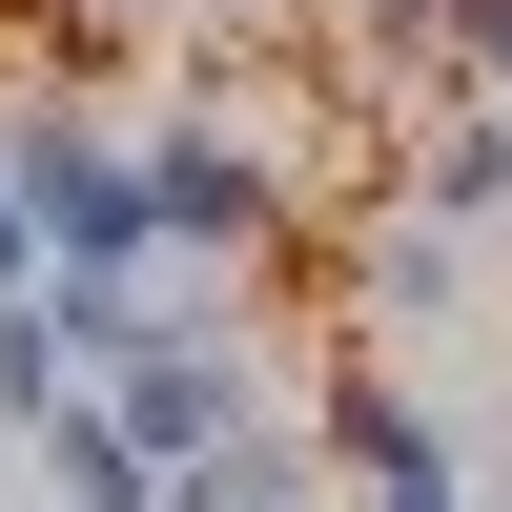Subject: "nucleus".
I'll return each mask as SVG.
<instances>
[{
	"label": "nucleus",
	"instance_id": "9d476101",
	"mask_svg": "<svg viewBox=\"0 0 512 512\" xmlns=\"http://www.w3.org/2000/svg\"><path fill=\"white\" fill-rule=\"evenodd\" d=\"M21 287H41V246H21V185H0V308H21Z\"/></svg>",
	"mask_w": 512,
	"mask_h": 512
},
{
	"label": "nucleus",
	"instance_id": "20e7f679",
	"mask_svg": "<svg viewBox=\"0 0 512 512\" xmlns=\"http://www.w3.org/2000/svg\"><path fill=\"white\" fill-rule=\"evenodd\" d=\"M328 451H349V472H369V512H472V492H451V431H431V410L390 390V369H369V390L328 410Z\"/></svg>",
	"mask_w": 512,
	"mask_h": 512
},
{
	"label": "nucleus",
	"instance_id": "f257e3e1",
	"mask_svg": "<svg viewBox=\"0 0 512 512\" xmlns=\"http://www.w3.org/2000/svg\"><path fill=\"white\" fill-rule=\"evenodd\" d=\"M0 185H21L41 287H144V185H123V123H82L62 82H41V103L0 123Z\"/></svg>",
	"mask_w": 512,
	"mask_h": 512
},
{
	"label": "nucleus",
	"instance_id": "39448f33",
	"mask_svg": "<svg viewBox=\"0 0 512 512\" xmlns=\"http://www.w3.org/2000/svg\"><path fill=\"white\" fill-rule=\"evenodd\" d=\"M41 512H164V472H144V451H123L103 410L62 390V410H41Z\"/></svg>",
	"mask_w": 512,
	"mask_h": 512
},
{
	"label": "nucleus",
	"instance_id": "f03ea898",
	"mask_svg": "<svg viewBox=\"0 0 512 512\" xmlns=\"http://www.w3.org/2000/svg\"><path fill=\"white\" fill-rule=\"evenodd\" d=\"M123 185H144V267H267V226H287V164L226 123H144Z\"/></svg>",
	"mask_w": 512,
	"mask_h": 512
},
{
	"label": "nucleus",
	"instance_id": "f8f14e48",
	"mask_svg": "<svg viewBox=\"0 0 512 512\" xmlns=\"http://www.w3.org/2000/svg\"><path fill=\"white\" fill-rule=\"evenodd\" d=\"M492 226H512V144H492Z\"/></svg>",
	"mask_w": 512,
	"mask_h": 512
},
{
	"label": "nucleus",
	"instance_id": "7ed1b4c3",
	"mask_svg": "<svg viewBox=\"0 0 512 512\" xmlns=\"http://www.w3.org/2000/svg\"><path fill=\"white\" fill-rule=\"evenodd\" d=\"M82 410H103V431L144 451V472H205V451H246V431H267V410H246V369L205 349V328H164V349H123V369H103Z\"/></svg>",
	"mask_w": 512,
	"mask_h": 512
},
{
	"label": "nucleus",
	"instance_id": "0eeeda50",
	"mask_svg": "<svg viewBox=\"0 0 512 512\" xmlns=\"http://www.w3.org/2000/svg\"><path fill=\"white\" fill-rule=\"evenodd\" d=\"M410 41H431V82L512 103V0H410Z\"/></svg>",
	"mask_w": 512,
	"mask_h": 512
},
{
	"label": "nucleus",
	"instance_id": "1a4fd4ad",
	"mask_svg": "<svg viewBox=\"0 0 512 512\" xmlns=\"http://www.w3.org/2000/svg\"><path fill=\"white\" fill-rule=\"evenodd\" d=\"M62 410V349H41V308H0V431H41Z\"/></svg>",
	"mask_w": 512,
	"mask_h": 512
},
{
	"label": "nucleus",
	"instance_id": "9b49d317",
	"mask_svg": "<svg viewBox=\"0 0 512 512\" xmlns=\"http://www.w3.org/2000/svg\"><path fill=\"white\" fill-rule=\"evenodd\" d=\"M62 21H185V0H62Z\"/></svg>",
	"mask_w": 512,
	"mask_h": 512
},
{
	"label": "nucleus",
	"instance_id": "423d86ee",
	"mask_svg": "<svg viewBox=\"0 0 512 512\" xmlns=\"http://www.w3.org/2000/svg\"><path fill=\"white\" fill-rule=\"evenodd\" d=\"M164 512H308V451L246 431V451H205V472H164Z\"/></svg>",
	"mask_w": 512,
	"mask_h": 512
},
{
	"label": "nucleus",
	"instance_id": "6e6552de",
	"mask_svg": "<svg viewBox=\"0 0 512 512\" xmlns=\"http://www.w3.org/2000/svg\"><path fill=\"white\" fill-rule=\"evenodd\" d=\"M451 287H472L451 226H369V308H451Z\"/></svg>",
	"mask_w": 512,
	"mask_h": 512
}]
</instances>
